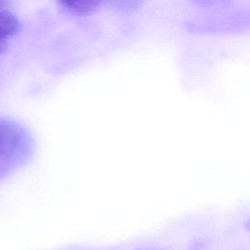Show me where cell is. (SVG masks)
Here are the masks:
<instances>
[{
	"label": "cell",
	"mask_w": 250,
	"mask_h": 250,
	"mask_svg": "<svg viewBox=\"0 0 250 250\" xmlns=\"http://www.w3.org/2000/svg\"><path fill=\"white\" fill-rule=\"evenodd\" d=\"M29 146L25 129L16 121L0 117V160H18L26 154Z\"/></svg>",
	"instance_id": "6da1fadb"
},
{
	"label": "cell",
	"mask_w": 250,
	"mask_h": 250,
	"mask_svg": "<svg viewBox=\"0 0 250 250\" xmlns=\"http://www.w3.org/2000/svg\"><path fill=\"white\" fill-rule=\"evenodd\" d=\"M21 30V22L18 18L7 11H0V54L4 53L12 38Z\"/></svg>",
	"instance_id": "7a4b0ae2"
},
{
	"label": "cell",
	"mask_w": 250,
	"mask_h": 250,
	"mask_svg": "<svg viewBox=\"0 0 250 250\" xmlns=\"http://www.w3.org/2000/svg\"><path fill=\"white\" fill-rule=\"evenodd\" d=\"M63 7L78 15L93 13L102 0H58Z\"/></svg>",
	"instance_id": "3957f363"
},
{
	"label": "cell",
	"mask_w": 250,
	"mask_h": 250,
	"mask_svg": "<svg viewBox=\"0 0 250 250\" xmlns=\"http://www.w3.org/2000/svg\"><path fill=\"white\" fill-rule=\"evenodd\" d=\"M143 250H151V249H143Z\"/></svg>",
	"instance_id": "277c9868"
}]
</instances>
